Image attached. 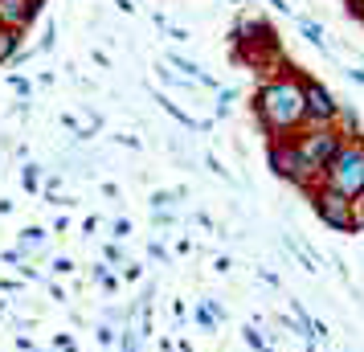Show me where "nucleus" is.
Segmentation results:
<instances>
[{
	"label": "nucleus",
	"instance_id": "nucleus-1",
	"mask_svg": "<svg viewBox=\"0 0 364 352\" xmlns=\"http://www.w3.org/2000/svg\"><path fill=\"white\" fill-rule=\"evenodd\" d=\"M254 115L270 139H291L307 127V102H303V78L274 74L254 95Z\"/></svg>",
	"mask_w": 364,
	"mask_h": 352
},
{
	"label": "nucleus",
	"instance_id": "nucleus-2",
	"mask_svg": "<svg viewBox=\"0 0 364 352\" xmlns=\"http://www.w3.org/2000/svg\"><path fill=\"white\" fill-rule=\"evenodd\" d=\"M319 185L336 188V193H344L352 201H360L364 197V139H344L336 156H331V164L323 168V176H319Z\"/></svg>",
	"mask_w": 364,
	"mask_h": 352
},
{
	"label": "nucleus",
	"instance_id": "nucleus-3",
	"mask_svg": "<svg viewBox=\"0 0 364 352\" xmlns=\"http://www.w3.org/2000/svg\"><path fill=\"white\" fill-rule=\"evenodd\" d=\"M340 144H344V135L336 132V127H303V132L295 135V148H299V156H303V164H307L315 185H319V176H323V168L331 164V156H336Z\"/></svg>",
	"mask_w": 364,
	"mask_h": 352
},
{
	"label": "nucleus",
	"instance_id": "nucleus-4",
	"mask_svg": "<svg viewBox=\"0 0 364 352\" xmlns=\"http://www.w3.org/2000/svg\"><path fill=\"white\" fill-rule=\"evenodd\" d=\"M307 197H311V209L319 213V221L328 230H336V234H356V201L352 197H344V193H336L328 185H315Z\"/></svg>",
	"mask_w": 364,
	"mask_h": 352
},
{
	"label": "nucleus",
	"instance_id": "nucleus-5",
	"mask_svg": "<svg viewBox=\"0 0 364 352\" xmlns=\"http://www.w3.org/2000/svg\"><path fill=\"white\" fill-rule=\"evenodd\" d=\"M266 160H270V168L279 172L282 181L299 185L303 193H311V188H315L311 172H307V164H303V156H299V148H295V135H291V139H270Z\"/></svg>",
	"mask_w": 364,
	"mask_h": 352
},
{
	"label": "nucleus",
	"instance_id": "nucleus-6",
	"mask_svg": "<svg viewBox=\"0 0 364 352\" xmlns=\"http://www.w3.org/2000/svg\"><path fill=\"white\" fill-rule=\"evenodd\" d=\"M303 102H307V127H336L340 107H344L328 86L315 82V78H303Z\"/></svg>",
	"mask_w": 364,
	"mask_h": 352
},
{
	"label": "nucleus",
	"instance_id": "nucleus-7",
	"mask_svg": "<svg viewBox=\"0 0 364 352\" xmlns=\"http://www.w3.org/2000/svg\"><path fill=\"white\" fill-rule=\"evenodd\" d=\"M37 9H41L37 0H0V25H9V29L21 33V29L37 17Z\"/></svg>",
	"mask_w": 364,
	"mask_h": 352
},
{
	"label": "nucleus",
	"instance_id": "nucleus-8",
	"mask_svg": "<svg viewBox=\"0 0 364 352\" xmlns=\"http://www.w3.org/2000/svg\"><path fill=\"white\" fill-rule=\"evenodd\" d=\"M46 246H50V234L41 230V225H25L17 238V250L25 254V258H41L46 254Z\"/></svg>",
	"mask_w": 364,
	"mask_h": 352
},
{
	"label": "nucleus",
	"instance_id": "nucleus-9",
	"mask_svg": "<svg viewBox=\"0 0 364 352\" xmlns=\"http://www.w3.org/2000/svg\"><path fill=\"white\" fill-rule=\"evenodd\" d=\"M90 283H99V287H107V291H119V274L111 267H107V262H95V267H90Z\"/></svg>",
	"mask_w": 364,
	"mask_h": 352
},
{
	"label": "nucleus",
	"instance_id": "nucleus-10",
	"mask_svg": "<svg viewBox=\"0 0 364 352\" xmlns=\"http://www.w3.org/2000/svg\"><path fill=\"white\" fill-rule=\"evenodd\" d=\"M193 324H197L200 332H209V336H213L217 328H221V324H217V316L209 311V303H205V299H200L197 307H193Z\"/></svg>",
	"mask_w": 364,
	"mask_h": 352
},
{
	"label": "nucleus",
	"instance_id": "nucleus-11",
	"mask_svg": "<svg viewBox=\"0 0 364 352\" xmlns=\"http://www.w3.org/2000/svg\"><path fill=\"white\" fill-rule=\"evenodd\" d=\"M17 50H21V33L9 29V25H0V62L4 58H17Z\"/></svg>",
	"mask_w": 364,
	"mask_h": 352
},
{
	"label": "nucleus",
	"instance_id": "nucleus-12",
	"mask_svg": "<svg viewBox=\"0 0 364 352\" xmlns=\"http://www.w3.org/2000/svg\"><path fill=\"white\" fill-rule=\"evenodd\" d=\"M299 29H303V37L311 41L315 50H328V41H323V29L315 25V21H307V17H299Z\"/></svg>",
	"mask_w": 364,
	"mask_h": 352
},
{
	"label": "nucleus",
	"instance_id": "nucleus-13",
	"mask_svg": "<svg viewBox=\"0 0 364 352\" xmlns=\"http://www.w3.org/2000/svg\"><path fill=\"white\" fill-rule=\"evenodd\" d=\"M242 340H246V344H250L254 352H266V348H270V340H266V336L258 332V324H246V328H242Z\"/></svg>",
	"mask_w": 364,
	"mask_h": 352
},
{
	"label": "nucleus",
	"instance_id": "nucleus-14",
	"mask_svg": "<svg viewBox=\"0 0 364 352\" xmlns=\"http://www.w3.org/2000/svg\"><path fill=\"white\" fill-rule=\"evenodd\" d=\"M21 185H25V193H37V188H41V168L25 164V172H21Z\"/></svg>",
	"mask_w": 364,
	"mask_h": 352
},
{
	"label": "nucleus",
	"instance_id": "nucleus-15",
	"mask_svg": "<svg viewBox=\"0 0 364 352\" xmlns=\"http://www.w3.org/2000/svg\"><path fill=\"white\" fill-rule=\"evenodd\" d=\"M95 340H99V348H111L119 340V328H111V324H102L99 319V328H95Z\"/></svg>",
	"mask_w": 364,
	"mask_h": 352
},
{
	"label": "nucleus",
	"instance_id": "nucleus-16",
	"mask_svg": "<svg viewBox=\"0 0 364 352\" xmlns=\"http://www.w3.org/2000/svg\"><path fill=\"white\" fill-rule=\"evenodd\" d=\"M119 267H123V274H119V279H123V283H144V267H139V262H119Z\"/></svg>",
	"mask_w": 364,
	"mask_h": 352
},
{
	"label": "nucleus",
	"instance_id": "nucleus-17",
	"mask_svg": "<svg viewBox=\"0 0 364 352\" xmlns=\"http://www.w3.org/2000/svg\"><path fill=\"white\" fill-rule=\"evenodd\" d=\"M233 99H237V95H233V90H221V95H217V119H225V115H230Z\"/></svg>",
	"mask_w": 364,
	"mask_h": 352
},
{
	"label": "nucleus",
	"instance_id": "nucleus-18",
	"mask_svg": "<svg viewBox=\"0 0 364 352\" xmlns=\"http://www.w3.org/2000/svg\"><path fill=\"white\" fill-rule=\"evenodd\" d=\"M53 348H58V352H78V344H74V336H70V332H58V336H53Z\"/></svg>",
	"mask_w": 364,
	"mask_h": 352
},
{
	"label": "nucleus",
	"instance_id": "nucleus-19",
	"mask_svg": "<svg viewBox=\"0 0 364 352\" xmlns=\"http://www.w3.org/2000/svg\"><path fill=\"white\" fill-rule=\"evenodd\" d=\"M0 262H4V267H21V262H29V258H25V254H21L17 246H9V250L0 254Z\"/></svg>",
	"mask_w": 364,
	"mask_h": 352
},
{
	"label": "nucleus",
	"instance_id": "nucleus-20",
	"mask_svg": "<svg viewBox=\"0 0 364 352\" xmlns=\"http://www.w3.org/2000/svg\"><path fill=\"white\" fill-rule=\"evenodd\" d=\"M50 270H53V274H74V258L62 254V258H53V262H50Z\"/></svg>",
	"mask_w": 364,
	"mask_h": 352
},
{
	"label": "nucleus",
	"instance_id": "nucleus-21",
	"mask_svg": "<svg viewBox=\"0 0 364 352\" xmlns=\"http://www.w3.org/2000/svg\"><path fill=\"white\" fill-rule=\"evenodd\" d=\"M111 230H115V242H123V238H132V221L115 218V221H111Z\"/></svg>",
	"mask_w": 364,
	"mask_h": 352
},
{
	"label": "nucleus",
	"instance_id": "nucleus-22",
	"mask_svg": "<svg viewBox=\"0 0 364 352\" xmlns=\"http://www.w3.org/2000/svg\"><path fill=\"white\" fill-rule=\"evenodd\" d=\"M148 258H151V262H164V267H168V250H164V242H148Z\"/></svg>",
	"mask_w": 364,
	"mask_h": 352
},
{
	"label": "nucleus",
	"instance_id": "nucleus-23",
	"mask_svg": "<svg viewBox=\"0 0 364 352\" xmlns=\"http://www.w3.org/2000/svg\"><path fill=\"white\" fill-rule=\"evenodd\" d=\"M172 197H176V188H172V193H164V188H160V193H151V209H168Z\"/></svg>",
	"mask_w": 364,
	"mask_h": 352
},
{
	"label": "nucleus",
	"instance_id": "nucleus-24",
	"mask_svg": "<svg viewBox=\"0 0 364 352\" xmlns=\"http://www.w3.org/2000/svg\"><path fill=\"white\" fill-rule=\"evenodd\" d=\"M102 262H107V267H111V262H123V250H119V242L102 246Z\"/></svg>",
	"mask_w": 364,
	"mask_h": 352
},
{
	"label": "nucleus",
	"instance_id": "nucleus-25",
	"mask_svg": "<svg viewBox=\"0 0 364 352\" xmlns=\"http://www.w3.org/2000/svg\"><path fill=\"white\" fill-rule=\"evenodd\" d=\"M21 287H25V279H0V291H9V295H17Z\"/></svg>",
	"mask_w": 364,
	"mask_h": 352
},
{
	"label": "nucleus",
	"instance_id": "nucleus-26",
	"mask_svg": "<svg viewBox=\"0 0 364 352\" xmlns=\"http://www.w3.org/2000/svg\"><path fill=\"white\" fill-rule=\"evenodd\" d=\"M46 287H50V299H53V303H66V291L53 283V279H46Z\"/></svg>",
	"mask_w": 364,
	"mask_h": 352
},
{
	"label": "nucleus",
	"instance_id": "nucleus-27",
	"mask_svg": "<svg viewBox=\"0 0 364 352\" xmlns=\"http://www.w3.org/2000/svg\"><path fill=\"white\" fill-rule=\"evenodd\" d=\"M258 279H262L266 287H279V274H274V270H258Z\"/></svg>",
	"mask_w": 364,
	"mask_h": 352
},
{
	"label": "nucleus",
	"instance_id": "nucleus-28",
	"mask_svg": "<svg viewBox=\"0 0 364 352\" xmlns=\"http://www.w3.org/2000/svg\"><path fill=\"white\" fill-rule=\"evenodd\" d=\"M9 82H13V90H21V95H29V82H25V78H17V74H13Z\"/></svg>",
	"mask_w": 364,
	"mask_h": 352
},
{
	"label": "nucleus",
	"instance_id": "nucleus-29",
	"mask_svg": "<svg viewBox=\"0 0 364 352\" xmlns=\"http://www.w3.org/2000/svg\"><path fill=\"white\" fill-rule=\"evenodd\" d=\"M17 348H21V352H37V348H33V340H29V336H17Z\"/></svg>",
	"mask_w": 364,
	"mask_h": 352
},
{
	"label": "nucleus",
	"instance_id": "nucleus-30",
	"mask_svg": "<svg viewBox=\"0 0 364 352\" xmlns=\"http://www.w3.org/2000/svg\"><path fill=\"white\" fill-rule=\"evenodd\" d=\"M348 78H352V82L360 86V82H364V70H348Z\"/></svg>",
	"mask_w": 364,
	"mask_h": 352
},
{
	"label": "nucleus",
	"instance_id": "nucleus-31",
	"mask_svg": "<svg viewBox=\"0 0 364 352\" xmlns=\"http://www.w3.org/2000/svg\"><path fill=\"white\" fill-rule=\"evenodd\" d=\"M160 352H176V344L172 340H160Z\"/></svg>",
	"mask_w": 364,
	"mask_h": 352
},
{
	"label": "nucleus",
	"instance_id": "nucleus-32",
	"mask_svg": "<svg viewBox=\"0 0 364 352\" xmlns=\"http://www.w3.org/2000/svg\"><path fill=\"white\" fill-rule=\"evenodd\" d=\"M127 352H139V344H132V348H127Z\"/></svg>",
	"mask_w": 364,
	"mask_h": 352
},
{
	"label": "nucleus",
	"instance_id": "nucleus-33",
	"mask_svg": "<svg viewBox=\"0 0 364 352\" xmlns=\"http://www.w3.org/2000/svg\"><path fill=\"white\" fill-rule=\"evenodd\" d=\"M37 352H58V348H37Z\"/></svg>",
	"mask_w": 364,
	"mask_h": 352
},
{
	"label": "nucleus",
	"instance_id": "nucleus-34",
	"mask_svg": "<svg viewBox=\"0 0 364 352\" xmlns=\"http://www.w3.org/2000/svg\"><path fill=\"white\" fill-rule=\"evenodd\" d=\"M266 352H279V348H274V344H270V348H266Z\"/></svg>",
	"mask_w": 364,
	"mask_h": 352
},
{
	"label": "nucleus",
	"instance_id": "nucleus-35",
	"mask_svg": "<svg viewBox=\"0 0 364 352\" xmlns=\"http://www.w3.org/2000/svg\"><path fill=\"white\" fill-rule=\"evenodd\" d=\"M99 352H111V348H99Z\"/></svg>",
	"mask_w": 364,
	"mask_h": 352
}]
</instances>
